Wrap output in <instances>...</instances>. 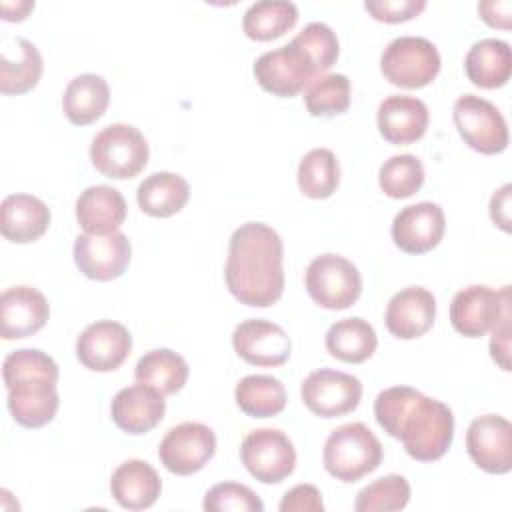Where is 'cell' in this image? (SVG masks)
<instances>
[{
  "label": "cell",
  "instance_id": "6da1fadb",
  "mask_svg": "<svg viewBox=\"0 0 512 512\" xmlns=\"http://www.w3.org/2000/svg\"><path fill=\"white\" fill-rule=\"evenodd\" d=\"M378 426L398 438L406 454L418 462L442 458L454 440V414L436 400L410 386H392L374 400Z\"/></svg>",
  "mask_w": 512,
  "mask_h": 512
},
{
  "label": "cell",
  "instance_id": "e0dca14e",
  "mask_svg": "<svg viewBox=\"0 0 512 512\" xmlns=\"http://www.w3.org/2000/svg\"><path fill=\"white\" fill-rule=\"evenodd\" d=\"M234 352L252 366L274 368L290 358L292 342L286 330L270 320L250 318L232 332Z\"/></svg>",
  "mask_w": 512,
  "mask_h": 512
},
{
  "label": "cell",
  "instance_id": "7402d4cb",
  "mask_svg": "<svg viewBox=\"0 0 512 512\" xmlns=\"http://www.w3.org/2000/svg\"><path fill=\"white\" fill-rule=\"evenodd\" d=\"M428 108L416 96L394 94L378 106V130L390 144H412L420 140L428 128Z\"/></svg>",
  "mask_w": 512,
  "mask_h": 512
},
{
  "label": "cell",
  "instance_id": "2e32d148",
  "mask_svg": "<svg viewBox=\"0 0 512 512\" xmlns=\"http://www.w3.org/2000/svg\"><path fill=\"white\" fill-rule=\"evenodd\" d=\"M466 450L474 464L488 474H506L512 468V424L498 414H484L466 430Z\"/></svg>",
  "mask_w": 512,
  "mask_h": 512
},
{
  "label": "cell",
  "instance_id": "60d3db41",
  "mask_svg": "<svg viewBox=\"0 0 512 512\" xmlns=\"http://www.w3.org/2000/svg\"><path fill=\"white\" fill-rule=\"evenodd\" d=\"M278 508L280 512H324V502L316 486L298 484L282 496Z\"/></svg>",
  "mask_w": 512,
  "mask_h": 512
},
{
  "label": "cell",
  "instance_id": "f546056e",
  "mask_svg": "<svg viewBox=\"0 0 512 512\" xmlns=\"http://www.w3.org/2000/svg\"><path fill=\"white\" fill-rule=\"evenodd\" d=\"M188 364L186 360L170 350V348H156L146 352L134 370V378L140 384L156 388L160 394H176L184 388L188 380Z\"/></svg>",
  "mask_w": 512,
  "mask_h": 512
},
{
  "label": "cell",
  "instance_id": "5b68a950",
  "mask_svg": "<svg viewBox=\"0 0 512 512\" xmlns=\"http://www.w3.org/2000/svg\"><path fill=\"white\" fill-rule=\"evenodd\" d=\"M148 142L144 134L124 122L102 128L90 144V160L94 168L116 180L138 176L148 164Z\"/></svg>",
  "mask_w": 512,
  "mask_h": 512
},
{
  "label": "cell",
  "instance_id": "3957f363",
  "mask_svg": "<svg viewBox=\"0 0 512 512\" xmlns=\"http://www.w3.org/2000/svg\"><path fill=\"white\" fill-rule=\"evenodd\" d=\"M2 378L8 390V410L24 428H42L54 420L60 396L58 366L52 356L38 348L10 352L2 364Z\"/></svg>",
  "mask_w": 512,
  "mask_h": 512
},
{
  "label": "cell",
  "instance_id": "8992f818",
  "mask_svg": "<svg viewBox=\"0 0 512 512\" xmlns=\"http://www.w3.org/2000/svg\"><path fill=\"white\" fill-rule=\"evenodd\" d=\"M306 290L326 310H346L362 294V276L356 264L340 254H320L306 268Z\"/></svg>",
  "mask_w": 512,
  "mask_h": 512
},
{
  "label": "cell",
  "instance_id": "603a6c76",
  "mask_svg": "<svg viewBox=\"0 0 512 512\" xmlns=\"http://www.w3.org/2000/svg\"><path fill=\"white\" fill-rule=\"evenodd\" d=\"M76 220L86 234L104 236L118 232L126 220V200L112 186H90L76 200Z\"/></svg>",
  "mask_w": 512,
  "mask_h": 512
},
{
  "label": "cell",
  "instance_id": "ffe728a7",
  "mask_svg": "<svg viewBox=\"0 0 512 512\" xmlns=\"http://www.w3.org/2000/svg\"><path fill=\"white\" fill-rule=\"evenodd\" d=\"M436 318V298L422 286H408L396 292L386 306L384 324L400 340L424 336Z\"/></svg>",
  "mask_w": 512,
  "mask_h": 512
},
{
  "label": "cell",
  "instance_id": "4dcf8cb0",
  "mask_svg": "<svg viewBox=\"0 0 512 512\" xmlns=\"http://www.w3.org/2000/svg\"><path fill=\"white\" fill-rule=\"evenodd\" d=\"M234 400L246 416L270 418L286 408V390L274 376L250 374L236 384Z\"/></svg>",
  "mask_w": 512,
  "mask_h": 512
},
{
  "label": "cell",
  "instance_id": "d6a6232c",
  "mask_svg": "<svg viewBox=\"0 0 512 512\" xmlns=\"http://www.w3.org/2000/svg\"><path fill=\"white\" fill-rule=\"evenodd\" d=\"M16 58L6 52L0 56V92L4 96H18L32 90L42 76L44 62L38 48L26 38H14Z\"/></svg>",
  "mask_w": 512,
  "mask_h": 512
},
{
  "label": "cell",
  "instance_id": "7a4b0ae2",
  "mask_svg": "<svg viewBox=\"0 0 512 512\" xmlns=\"http://www.w3.org/2000/svg\"><path fill=\"white\" fill-rule=\"evenodd\" d=\"M284 246L264 222L240 224L228 244L224 278L230 294L246 306L266 308L284 292Z\"/></svg>",
  "mask_w": 512,
  "mask_h": 512
},
{
  "label": "cell",
  "instance_id": "d590c367",
  "mask_svg": "<svg viewBox=\"0 0 512 512\" xmlns=\"http://www.w3.org/2000/svg\"><path fill=\"white\" fill-rule=\"evenodd\" d=\"M378 184L394 200L410 198L424 184V166L414 154L390 156L378 170Z\"/></svg>",
  "mask_w": 512,
  "mask_h": 512
},
{
  "label": "cell",
  "instance_id": "e575fe53",
  "mask_svg": "<svg viewBox=\"0 0 512 512\" xmlns=\"http://www.w3.org/2000/svg\"><path fill=\"white\" fill-rule=\"evenodd\" d=\"M304 104L312 116H338L350 106V80L344 74H322L304 90Z\"/></svg>",
  "mask_w": 512,
  "mask_h": 512
},
{
  "label": "cell",
  "instance_id": "44dd1931",
  "mask_svg": "<svg viewBox=\"0 0 512 512\" xmlns=\"http://www.w3.org/2000/svg\"><path fill=\"white\" fill-rule=\"evenodd\" d=\"M166 412L164 394L146 384L122 388L110 404L114 424L128 434H146L156 428Z\"/></svg>",
  "mask_w": 512,
  "mask_h": 512
},
{
  "label": "cell",
  "instance_id": "836d02e7",
  "mask_svg": "<svg viewBox=\"0 0 512 512\" xmlns=\"http://www.w3.org/2000/svg\"><path fill=\"white\" fill-rule=\"evenodd\" d=\"M298 188L314 200L330 198L340 184V164L332 150L314 148L302 156L298 164Z\"/></svg>",
  "mask_w": 512,
  "mask_h": 512
},
{
  "label": "cell",
  "instance_id": "ac0fdd59",
  "mask_svg": "<svg viewBox=\"0 0 512 512\" xmlns=\"http://www.w3.org/2000/svg\"><path fill=\"white\" fill-rule=\"evenodd\" d=\"M446 218L438 204L416 202L404 206L392 220V240L406 254H424L436 248L444 236Z\"/></svg>",
  "mask_w": 512,
  "mask_h": 512
},
{
  "label": "cell",
  "instance_id": "ba28073f",
  "mask_svg": "<svg viewBox=\"0 0 512 512\" xmlns=\"http://www.w3.org/2000/svg\"><path fill=\"white\" fill-rule=\"evenodd\" d=\"M510 312V286L494 290L472 284L458 290L450 304V322L466 338H480Z\"/></svg>",
  "mask_w": 512,
  "mask_h": 512
},
{
  "label": "cell",
  "instance_id": "7c38bea8",
  "mask_svg": "<svg viewBox=\"0 0 512 512\" xmlns=\"http://www.w3.org/2000/svg\"><path fill=\"white\" fill-rule=\"evenodd\" d=\"M300 396L312 414L320 418H338L356 410L362 398V382L352 374L320 368L304 378Z\"/></svg>",
  "mask_w": 512,
  "mask_h": 512
},
{
  "label": "cell",
  "instance_id": "b9f144b4",
  "mask_svg": "<svg viewBox=\"0 0 512 512\" xmlns=\"http://www.w3.org/2000/svg\"><path fill=\"white\" fill-rule=\"evenodd\" d=\"M490 354L502 370H510V312L492 328Z\"/></svg>",
  "mask_w": 512,
  "mask_h": 512
},
{
  "label": "cell",
  "instance_id": "52a82bcc",
  "mask_svg": "<svg viewBox=\"0 0 512 512\" xmlns=\"http://www.w3.org/2000/svg\"><path fill=\"white\" fill-rule=\"evenodd\" d=\"M384 78L400 88L428 86L440 72L438 48L422 36H398L380 56Z\"/></svg>",
  "mask_w": 512,
  "mask_h": 512
},
{
  "label": "cell",
  "instance_id": "83f0119b",
  "mask_svg": "<svg viewBox=\"0 0 512 512\" xmlns=\"http://www.w3.org/2000/svg\"><path fill=\"white\" fill-rule=\"evenodd\" d=\"M190 196L188 182L174 172H154L136 190L138 206L154 218H168L180 212Z\"/></svg>",
  "mask_w": 512,
  "mask_h": 512
},
{
  "label": "cell",
  "instance_id": "f6af8a7d",
  "mask_svg": "<svg viewBox=\"0 0 512 512\" xmlns=\"http://www.w3.org/2000/svg\"><path fill=\"white\" fill-rule=\"evenodd\" d=\"M2 20L6 22H20L28 16L30 10H34L32 0H16V2H2Z\"/></svg>",
  "mask_w": 512,
  "mask_h": 512
},
{
  "label": "cell",
  "instance_id": "484cf974",
  "mask_svg": "<svg viewBox=\"0 0 512 512\" xmlns=\"http://www.w3.org/2000/svg\"><path fill=\"white\" fill-rule=\"evenodd\" d=\"M468 80L478 88H500L512 74L510 44L498 38H482L470 46L464 58Z\"/></svg>",
  "mask_w": 512,
  "mask_h": 512
},
{
  "label": "cell",
  "instance_id": "4316f807",
  "mask_svg": "<svg viewBox=\"0 0 512 512\" xmlns=\"http://www.w3.org/2000/svg\"><path fill=\"white\" fill-rule=\"evenodd\" d=\"M110 104L108 82L100 74L72 78L62 96V110L74 126H86L104 116Z\"/></svg>",
  "mask_w": 512,
  "mask_h": 512
},
{
  "label": "cell",
  "instance_id": "74e56055",
  "mask_svg": "<svg viewBox=\"0 0 512 512\" xmlns=\"http://www.w3.org/2000/svg\"><path fill=\"white\" fill-rule=\"evenodd\" d=\"M292 42L312 60L318 76L328 72L336 60H338V38L336 32L324 24V22H310L306 24L294 38Z\"/></svg>",
  "mask_w": 512,
  "mask_h": 512
},
{
  "label": "cell",
  "instance_id": "8d00e7d4",
  "mask_svg": "<svg viewBox=\"0 0 512 512\" xmlns=\"http://www.w3.org/2000/svg\"><path fill=\"white\" fill-rule=\"evenodd\" d=\"M410 502V484L400 474L382 476L364 486L354 500L356 512H394Z\"/></svg>",
  "mask_w": 512,
  "mask_h": 512
},
{
  "label": "cell",
  "instance_id": "d6986e66",
  "mask_svg": "<svg viewBox=\"0 0 512 512\" xmlns=\"http://www.w3.org/2000/svg\"><path fill=\"white\" fill-rule=\"evenodd\" d=\"M50 316L46 296L32 286H12L0 296V336L18 340L44 328Z\"/></svg>",
  "mask_w": 512,
  "mask_h": 512
},
{
  "label": "cell",
  "instance_id": "1f68e13d",
  "mask_svg": "<svg viewBox=\"0 0 512 512\" xmlns=\"http://www.w3.org/2000/svg\"><path fill=\"white\" fill-rule=\"evenodd\" d=\"M298 20V8L288 0H260L248 6L242 30L250 40L268 42L286 34Z\"/></svg>",
  "mask_w": 512,
  "mask_h": 512
},
{
  "label": "cell",
  "instance_id": "f35d334b",
  "mask_svg": "<svg viewBox=\"0 0 512 512\" xmlns=\"http://www.w3.org/2000/svg\"><path fill=\"white\" fill-rule=\"evenodd\" d=\"M202 508L206 512H262L264 504L256 492L238 482H218L206 494Z\"/></svg>",
  "mask_w": 512,
  "mask_h": 512
},
{
  "label": "cell",
  "instance_id": "cb8c5ba5",
  "mask_svg": "<svg viewBox=\"0 0 512 512\" xmlns=\"http://www.w3.org/2000/svg\"><path fill=\"white\" fill-rule=\"evenodd\" d=\"M0 214L2 236L16 244L38 240L50 226V208L32 194L6 196Z\"/></svg>",
  "mask_w": 512,
  "mask_h": 512
},
{
  "label": "cell",
  "instance_id": "f1b7e54d",
  "mask_svg": "<svg viewBox=\"0 0 512 512\" xmlns=\"http://www.w3.org/2000/svg\"><path fill=\"white\" fill-rule=\"evenodd\" d=\"M378 346V336L372 324L360 316L336 320L326 332V350L336 360L360 364L368 360Z\"/></svg>",
  "mask_w": 512,
  "mask_h": 512
},
{
  "label": "cell",
  "instance_id": "30bf717a",
  "mask_svg": "<svg viewBox=\"0 0 512 512\" xmlns=\"http://www.w3.org/2000/svg\"><path fill=\"white\" fill-rule=\"evenodd\" d=\"M240 460L258 482L278 484L294 472L296 450L282 430L258 428L242 440Z\"/></svg>",
  "mask_w": 512,
  "mask_h": 512
},
{
  "label": "cell",
  "instance_id": "4fadbf2b",
  "mask_svg": "<svg viewBox=\"0 0 512 512\" xmlns=\"http://www.w3.org/2000/svg\"><path fill=\"white\" fill-rule=\"evenodd\" d=\"M216 452V434L202 422H182L172 426L160 446L158 458L176 476L200 472Z\"/></svg>",
  "mask_w": 512,
  "mask_h": 512
},
{
  "label": "cell",
  "instance_id": "d4e9b609",
  "mask_svg": "<svg viewBox=\"0 0 512 512\" xmlns=\"http://www.w3.org/2000/svg\"><path fill=\"white\" fill-rule=\"evenodd\" d=\"M160 492L162 480L144 460H126L112 472L110 494L126 510L150 508L158 500Z\"/></svg>",
  "mask_w": 512,
  "mask_h": 512
},
{
  "label": "cell",
  "instance_id": "8fae6325",
  "mask_svg": "<svg viewBox=\"0 0 512 512\" xmlns=\"http://www.w3.org/2000/svg\"><path fill=\"white\" fill-rule=\"evenodd\" d=\"M254 78L266 92L290 98L318 78V72L312 60L294 42H290L258 56L254 62Z\"/></svg>",
  "mask_w": 512,
  "mask_h": 512
},
{
  "label": "cell",
  "instance_id": "277c9868",
  "mask_svg": "<svg viewBox=\"0 0 512 512\" xmlns=\"http://www.w3.org/2000/svg\"><path fill=\"white\" fill-rule=\"evenodd\" d=\"M384 456V448L374 432L362 422L334 428L324 442L322 462L326 472L340 482H356L374 472Z\"/></svg>",
  "mask_w": 512,
  "mask_h": 512
},
{
  "label": "cell",
  "instance_id": "ee69618b",
  "mask_svg": "<svg viewBox=\"0 0 512 512\" xmlns=\"http://www.w3.org/2000/svg\"><path fill=\"white\" fill-rule=\"evenodd\" d=\"M510 10H512V4L508 0H504V2L488 0V2L478 4V14L482 16V20L488 26L504 28V30L510 28Z\"/></svg>",
  "mask_w": 512,
  "mask_h": 512
},
{
  "label": "cell",
  "instance_id": "7bdbcfd3",
  "mask_svg": "<svg viewBox=\"0 0 512 512\" xmlns=\"http://www.w3.org/2000/svg\"><path fill=\"white\" fill-rule=\"evenodd\" d=\"M510 190L512 186L504 184L490 198V218L504 232H510Z\"/></svg>",
  "mask_w": 512,
  "mask_h": 512
},
{
  "label": "cell",
  "instance_id": "9c48e42d",
  "mask_svg": "<svg viewBox=\"0 0 512 512\" xmlns=\"http://www.w3.org/2000/svg\"><path fill=\"white\" fill-rule=\"evenodd\" d=\"M452 120L460 138L480 154H500L508 146V126L502 112L488 100L464 94L454 102Z\"/></svg>",
  "mask_w": 512,
  "mask_h": 512
},
{
  "label": "cell",
  "instance_id": "5bb4252c",
  "mask_svg": "<svg viewBox=\"0 0 512 512\" xmlns=\"http://www.w3.org/2000/svg\"><path fill=\"white\" fill-rule=\"evenodd\" d=\"M74 262L78 270L98 282H108L122 276L130 264L132 246L124 232L112 234H80L74 240Z\"/></svg>",
  "mask_w": 512,
  "mask_h": 512
},
{
  "label": "cell",
  "instance_id": "9a60e30c",
  "mask_svg": "<svg viewBox=\"0 0 512 512\" xmlns=\"http://www.w3.org/2000/svg\"><path fill=\"white\" fill-rule=\"evenodd\" d=\"M132 350L128 328L114 320L88 324L76 340V358L92 372H112L124 364Z\"/></svg>",
  "mask_w": 512,
  "mask_h": 512
},
{
  "label": "cell",
  "instance_id": "ab89813d",
  "mask_svg": "<svg viewBox=\"0 0 512 512\" xmlns=\"http://www.w3.org/2000/svg\"><path fill=\"white\" fill-rule=\"evenodd\" d=\"M364 8L378 22L396 24L418 16L426 8V0H368Z\"/></svg>",
  "mask_w": 512,
  "mask_h": 512
}]
</instances>
